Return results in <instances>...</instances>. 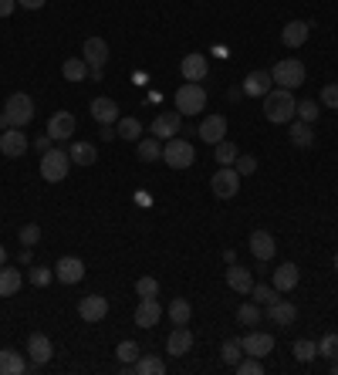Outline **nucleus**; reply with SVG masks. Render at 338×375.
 Wrapping results in <instances>:
<instances>
[{
    "instance_id": "obj_13",
    "label": "nucleus",
    "mask_w": 338,
    "mask_h": 375,
    "mask_svg": "<svg viewBox=\"0 0 338 375\" xmlns=\"http://www.w3.org/2000/svg\"><path fill=\"white\" fill-rule=\"evenodd\" d=\"M81 277H85V260L81 257H61L54 264V281H61V284H78Z\"/></svg>"
},
{
    "instance_id": "obj_4",
    "label": "nucleus",
    "mask_w": 338,
    "mask_h": 375,
    "mask_svg": "<svg viewBox=\"0 0 338 375\" xmlns=\"http://www.w3.org/2000/svg\"><path fill=\"white\" fill-rule=\"evenodd\" d=\"M3 115H7V122L14 125V128H24V125L34 119V99L24 95V92L7 95V101H3Z\"/></svg>"
},
{
    "instance_id": "obj_17",
    "label": "nucleus",
    "mask_w": 338,
    "mask_h": 375,
    "mask_svg": "<svg viewBox=\"0 0 338 375\" xmlns=\"http://www.w3.org/2000/svg\"><path fill=\"white\" fill-rule=\"evenodd\" d=\"M308 38H312V24L308 21H287L281 27V44L285 48H301Z\"/></svg>"
},
{
    "instance_id": "obj_32",
    "label": "nucleus",
    "mask_w": 338,
    "mask_h": 375,
    "mask_svg": "<svg viewBox=\"0 0 338 375\" xmlns=\"http://www.w3.org/2000/svg\"><path fill=\"white\" fill-rule=\"evenodd\" d=\"M115 135L126 139V142H139V139H142V122L132 119V115H122V119L115 122Z\"/></svg>"
},
{
    "instance_id": "obj_55",
    "label": "nucleus",
    "mask_w": 338,
    "mask_h": 375,
    "mask_svg": "<svg viewBox=\"0 0 338 375\" xmlns=\"http://www.w3.org/2000/svg\"><path fill=\"white\" fill-rule=\"evenodd\" d=\"M3 128H10V122H7V115L0 112V132H3Z\"/></svg>"
},
{
    "instance_id": "obj_43",
    "label": "nucleus",
    "mask_w": 338,
    "mask_h": 375,
    "mask_svg": "<svg viewBox=\"0 0 338 375\" xmlns=\"http://www.w3.org/2000/svg\"><path fill=\"white\" fill-rule=\"evenodd\" d=\"M115 355H119V362H122V365H132V362H135V358L142 355V349H139L135 342H129V338H126V342H119Z\"/></svg>"
},
{
    "instance_id": "obj_14",
    "label": "nucleus",
    "mask_w": 338,
    "mask_h": 375,
    "mask_svg": "<svg viewBox=\"0 0 338 375\" xmlns=\"http://www.w3.org/2000/svg\"><path fill=\"white\" fill-rule=\"evenodd\" d=\"M267 318H271L278 328H291L294 322H298V304H294V301L278 298L274 304H267Z\"/></svg>"
},
{
    "instance_id": "obj_19",
    "label": "nucleus",
    "mask_w": 338,
    "mask_h": 375,
    "mask_svg": "<svg viewBox=\"0 0 338 375\" xmlns=\"http://www.w3.org/2000/svg\"><path fill=\"white\" fill-rule=\"evenodd\" d=\"M180 72L186 81H203L210 72V61H207V54H200V51H193V54H186L183 58V65H180Z\"/></svg>"
},
{
    "instance_id": "obj_6",
    "label": "nucleus",
    "mask_w": 338,
    "mask_h": 375,
    "mask_svg": "<svg viewBox=\"0 0 338 375\" xmlns=\"http://www.w3.org/2000/svg\"><path fill=\"white\" fill-rule=\"evenodd\" d=\"M162 162H166L169 169H189V166L196 162V152H193V146H189L186 139H166V146H162Z\"/></svg>"
},
{
    "instance_id": "obj_58",
    "label": "nucleus",
    "mask_w": 338,
    "mask_h": 375,
    "mask_svg": "<svg viewBox=\"0 0 338 375\" xmlns=\"http://www.w3.org/2000/svg\"><path fill=\"white\" fill-rule=\"evenodd\" d=\"M332 264H335V271H338V253H335V257H332Z\"/></svg>"
},
{
    "instance_id": "obj_22",
    "label": "nucleus",
    "mask_w": 338,
    "mask_h": 375,
    "mask_svg": "<svg viewBox=\"0 0 338 375\" xmlns=\"http://www.w3.org/2000/svg\"><path fill=\"white\" fill-rule=\"evenodd\" d=\"M189 349H193V331L186 325H176L169 331V338H166V351H169L173 358H183Z\"/></svg>"
},
{
    "instance_id": "obj_37",
    "label": "nucleus",
    "mask_w": 338,
    "mask_h": 375,
    "mask_svg": "<svg viewBox=\"0 0 338 375\" xmlns=\"http://www.w3.org/2000/svg\"><path fill=\"white\" fill-rule=\"evenodd\" d=\"M240 355H244L240 338H227V342L220 345V358H223V365H237V362H240Z\"/></svg>"
},
{
    "instance_id": "obj_56",
    "label": "nucleus",
    "mask_w": 338,
    "mask_h": 375,
    "mask_svg": "<svg viewBox=\"0 0 338 375\" xmlns=\"http://www.w3.org/2000/svg\"><path fill=\"white\" fill-rule=\"evenodd\" d=\"M7 264V250H3V244H0V267Z\"/></svg>"
},
{
    "instance_id": "obj_40",
    "label": "nucleus",
    "mask_w": 338,
    "mask_h": 375,
    "mask_svg": "<svg viewBox=\"0 0 338 375\" xmlns=\"http://www.w3.org/2000/svg\"><path fill=\"white\" fill-rule=\"evenodd\" d=\"M314 355H318V342H308V338H298V342H294V358H298V362L308 365Z\"/></svg>"
},
{
    "instance_id": "obj_5",
    "label": "nucleus",
    "mask_w": 338,
    "mask_h": 375,
    "mask_svg": "<svg viewBox=\"0 0 338 375\" xmlns=\"http://www.w3.org/2000/svg\"><path fill=\"white\" fill-rule=\"evenodd\" d=\"M71 156H68V149H48L44 156H41V176L48 179V183H61L65 176L71 173Z\"/></svg>"
},
{
    "instance_id": "obj_47",
    "label": "nucleus",
    "mask_w": 338,
    "mask_h": 375,
    "mask_svg": "<svg viewBox=\"0 0 338 375\" xmlns=\"http://www.w3.org/2000/svg\"><path fill=\"white\" fill-rule=\"evenodd\" d=\"M51 281H54V267H34L31 271V284L34 288H48Z\"/></svg>"
},
{
    "instance_id": "obj_20",
    "label": "nucleus",
    "mask_w": 338,
    "mask_h": 375,
    "mask_svg": "<svg viewBox=\"0 0 338 375\" xmlns=\"http://www.w3.org/2000/svg\"><path fill=\"white\" fill-rule=\"evenodd\" d=\"M162 318V304L156 298H142L135 308V328H156Z\"/></svg>"
},
{
    "instance_id": "obj_29",
    "label": "nucleus",
    "mask_w": 338,
    "mask_h": 375,
    "mask_svg": "<svg viewBox=\"0 0 338 375\" xmlns=\"http://www.w3.org/2000/svg\"><path fill=\"white\" fill-rule=\"evenodd\" d=\"M287 135H291V146H298V149H312L314 146V128L308 122H291V128H287Z\"/></svg>"
},
{
    "instance_id": "obj_34",
    "label": "nucleus",
    "mask_w": 338,
    "mask_h": 375,
    "mask_svg": "<svg viewBox=\"0 0 338 375\" xmlns=\"http://www.w3.org/2000/svg\"><path fill=\"white\" fill-rule=\"evenodd\" d=\"M61 75H65V81H85L88 78V61L85 58H68L61 65Z\"/></svg>"
},
{
    "instance_id": "obj_42",
    "label": "nucleus",
    "mask_w": 338,
    "mask_h": 375,
    "mask_svg": "<svg viewBox=\"0 0 338 375\" xmlns=\"http://www.w3.org/2000/svg\"><path fill=\"white\" fill-rule=\"evenodd\" d=\"M318 355H321V358H328V362H338V335L328 331V335L318 342Z\"/></svg>"
},
{
    "instance_id": "obj_2",
    "label": "nucleus",
    "mask_w": 338,
    "mask_h": 375,
    "mask_svg": "<svg viewBox=\"0 0 338 375\" xmlns=\"http://www.w3.org/2000/svg\"><path fill=\"white\" fill-rule=\"evenodd\" d=\"M207 108V92L200 81H186L176 88V112L180 115H200Z\"/></svg>"
},
{
    "instance_id": "obj_44",
    "label": "nucleus",
    "mask_w": 338,
    "mask_h": 375,
    "mask_svg": "<svg viewBox=\"0 0 338 375\" xmlns=\"http://www.w3.org/2000/svg\"><path fill=\"white\" fill-rule=\"evenodd\" d=\"M318 105H321V108H332V112H338V81H328V85L321 88V99H318Z\"/></svg>"
},
{
    "instance_id": "obj_39",
    "label": "nucleus",
    "mask_w": 338,
    "mask_h": 375,
    "mask_svg": "<svg viewBox=\"0 0 338 375\" xmlns=\"http://www.w3.org/2000/svg\"><path fill=\"white\" fill-rule=\"evenodd\" d=\"M251 301H257V304H274V301H278V288H274V284H254V288H251Z\"/></svg>"
},
{
    "instance_id": "obj_8",
    "label": "nucleus",
    "mask_w": 338,
    "mask_h": 375,
    "mask_svg": "<svg viewBox=\"0 0 338 375\" xmlns=\"http://www.w3.org/2000/svg\"><path fill=\"white\" fill-rule=\"evenodd\" d=\"M54 355V345L48 335H41V331H34L31 338H27V358H31V369H41V365H48Z\"/></svg>"
},
{
    "instance_id": "obj_21",
    "label": "nucleus",
    "mask_w": 338,
    "mask_h": 375,
    "mask_svg": "<svg viewBox=\"0 0 338 375\" xmlns=\"http://www.w3.org/2000/svg\"><path fill=\"white\" fill-rule=\"evenodd\" d=\"M88 112H92V119H95V122H102V125H115V122H119V105H115V99H105V95H99V99H92Z\"/></svg>"
},
{
    "instance_id": "obj_50",
    "label": "nucleus",
    "mask_w": 338,
    "mask_h": 375,
    "mask_svg": "<svg viewBox=\"0 0 338 375\" xmlns=\"http://www.w3.org/2000/svg\"><path fill=\"white\" fill-rule=\"evenodd\" d=\"M34 149L41 152V156H44V152H48V149H54V139H51V135H37V142H34Z\"/></svg>"
},
{
    "instance_id": "obj_18",
    "label": "nucleus",
    "mask_w": 338,
    "mask_h": 375,
    "mask_svg": "<svg viewBox=\"0 0 338 375\" xmlns=\"http://www.w3.org/2000/svg\"><path fill=\"white\" fill-rule=\"evenodd\" d=\"M298 281H301V271H298V264H278V271L271 274V284L278 288V294H285V291H294L298 288Z\"/></svg>"
},
{
    "instance_id": "obj_25",
    "label": "nucleus",
    "mask_w": 338,
    "mask_h": 375,
    "mask_svg": "<svg viewBox=\"0 0 338 375\" xmlns=\"http://www.w3.org/2000/svg\"><path fill=\"white\" fill-rule=\"evenodd\" d=\"M81 58L88 61V68H105V61H108V44H105V38H88L85 48H81Z\"/></svg>"
},
{
    "instance_id": "obj_3",
    "label": "nucleus",
    "mask_w": 338,
    "mask_h": 375,
    "mask_svg": "<svg viewBox=\"0 0 338 375\" xmlns=\"http://www.w3.org/2000/svg\"><path fill=\"white\" fill-rule=\"evenodd\" d=\"M271 78L278 81V88L294 92V88H301V85H305V65H301L298 58H281V61L271 68Z\"/></svg>"
},
{
    "instance_id": "obj_12",
    "label": "nucleus",
    "mask_w": 338,
    "mask_h": 375,
    "mask_svg": "<svg viewBox=\"0 0 338 375\" xmlns=\"http://www.w3.org/2000/svg\"><path fill=\"white\" fill-rule=\"evenodd\" d=\"M78 315H81V322L99 325V322H105V315H108V301L102 294H85L78 301Z\"/></svg>"
},
{
    "instance_id": "obj_23",
    "label": "nucleus",
    "mask_w": 338,
    "mask_h": 375,
    "mask_svg": "<svg viewBox=\"0 0 338 375\" xmlns=\"http://www.w3.org/2000/svg\"><path fill=\"white\" fill-rule=\"evenodd\" d=\"M274 88V78H271V72H251V75L244 78V95H251V99H264L267 92Z\"/></svg>"
},
{
    "instance_id": "obj_31",
    "label": "nucleus",
    "mask_w": 338,
    "mask_h": 375,
    "mask_svg": "<svg viewBox=\"0 0 338 375\" xmlns=\"http://www.w3.org/2000/svg\"><path fill=\"white\" fill-rule=\"evenodd\" d=\"M132 372L135 375H162L166 372V362H162L159 355H139V358L132 362Z\"/></svg>"
},
{
    "instance_id": "obj_27",
    "label": "nucleus",
    "mask_w": 338,
    "mask_h": 375,
    "mask_svg": "<svg viewBox=\"0 0 338 375\" xmlns=\"http://www.w3.org/2000/svg\"><path fill=\"white\" fill-rule=\"evenodd\" d=\"M31 365L21 351L14 349H0V375H24Z\"/></svg>"
},
{
    "instance_id": "obj_10",
    "label": "nucleus",
    "mask_w": 338,
    "mask_h": 375,
    "mask_svg": "<svg viewBox=\"0 0 338 375\" xmlns=\"http://www.w3.org/2000/svg\"><path fill=\"white\" fill-rule=\"evenodd\" d=\"M180 125H183V115L176 112V108H166V112H159L156 119H153V125H149V132L156 135V139H173L176 132H180Z\"/></svg>"
},
{
    "instance_id": "obj_35",
    "label": "nucleus",
    "mask_w": 338,
    "mask_h": 375,
    "mask_svg": "<svg viewBox=\"0 0 338 375\" xmlns=\"http://www.w3.org/2000/svg\"><path fill=\"white\" fill-rule=\"evenodd\" d=\"M189 318H193V304L186 298H176L169 301V322L173 325H189Z\"/></svg>"
},
{
    "instance_id": "obj_38",
    "label": "nucleus",
    "mask_w": 338,
    "mask_h": 375,
    "mask_svg": "<svg viewBox=\"0 0 338 375\" xmlns=\"http://www.w3.org/2000/svg\"><path fill=\"white\" fill-rule=\"evenodd\" d=\"M237 156H240V152H237V146H234V142H227V139L213 146V159H217L220 166H234Z\"/></svg>"
},
{
    "instance_id": "obj_49",
    "label": "nucleus",
    "mask_w": 338,
    "mask_h": 375,
    "mask_svg": "<svg viewBox=\"0 0 338 375\" xmlns=\"http://www.w3.org/2000/svg\"><path fill=\"white\" fill-rule=\"evenodd\" d=\"M37 240H41V226H37V224H24V226H21V244H24V247H34Z\"/></svg>"
},
{
    "instance_id": "obj_11",
    "label": "nucleus",
    "mask_w": 338,
    "mask_h": 375,
    "mask_svg": "<svg viewBox=\"0 0 338 375\" xmlns=\"http://www.w3.org/2000/svg\"><path fill=\"white\" fill-rule=\"evenodd\" d=\"M240 345H244V355L267 358V355L274 351V335H267V331H247V335L240 338Z\"/></svg>"
},
{
    "instance_id": "obj_52",
    "label": "nucleus",
    "mask_w": 338,
    "mask_h": 375,
    "mask_svg": "<svg viewBox=\"0 0 338 375\" xmlns=\"http://www.w3.org/2000/svg\"><path fill=\"white\" fill-rule=\"evenodd\" d=\"M48 0H17V7H27V10H41Z\"/></svg>"
},
{
    "instance_id": "obj_41",
    "label": "nucleus",
    "mask_w": 338,
    "mask_h": 375,
    "mask_svg": "<svg viewBox=\"0 0 338 375\" xmlns=\"http://www.w3.org/2000/svg\"><path fill=\"white\" fill-rule=\"evenodd\" d=\"M294 115H298V119H301V122H308L312 125L314 119H318V115H321V105H318V101H298V108H294Z\"/></svg>"
},
{
    "instance_id": "obj_30",
    "label": "nucleus",
    "mask_w": 338,
    "mask_h": 375,
    "mask_svg": "<svg viewBox=\"0 0 338 375\" xmlns=\"http://www.w3.org/2000/svg\"><path fill=\"white\" fill-rule=\"evenodd\" d=\"M68 156H71L75 166H95L99 162V149L92 142H71L68 146Z\"/></svg>"
},
{
    "instance_id": "obj_26",
    "label": "nucleus",
    "mask_w": 338,
    "mask_h": 375,
    "mask_svg": "<svg viewBox=\"0 0 338 375\" xmlns=\"http://www.w3.org/2000/svg\"><path fill=\"white\" fill-rule=\"evenodd\" d=\"M227 288L237 291V294H251V288H254V274H251L247 267H240V264H230V267H227Z\"/></svg>"
},
{
    "instance_id": "obj_15",
    "label": "nucleus",
    "mask_w": 338,
    "mask_h": 375,
    "mask_svg": "<svg viewBox=\"0 0 338 375\" xmlns=\"http://www.w3.org/2000/svg\"><path fill=\"white\" fill-rule=\"evenodd\" d=\"M75 115L71 112H54L51 119H48V135H51L54 142H65V139H71L75 135Z\"/></svg>"
},
{
    "instance_id": "obj_51",
    "label": "nucleus",
    "mask_w": 338,
    "mask_h": 375,
    "mask_svg": "<svg viewBox=\"0 0 338 375\" xmlns=\"http://www.w3.org/2000/svg\"><path fill=\"white\" fill-rule=\"evenodd\" d=\"M17 10V0H0V17H10Z\"/></svg>"
},
{
    "instance_id": "obj_7",
    "label": "nucleus",
    "mask_w": 338,
    "mask_h": 375,
    "mask_svg": "<svg viewBox=\"0 0 338 375\" xmlns=\"http://www.w3.org/2000/svg\"><path fill=\"white\" fill-rule=\"evenodd\" d=\"M210 190H213L217 200H234L237 190H240V173H237L234 166H220L213 173V179H210Z\"/></svg>"
},
{
    "instance_id": "obj_53",
    "label": "nucleus",
    "mask_w": 338,
    "mask_h": 375,
    "mask_svg": "<svg viewBox=\"0 0 338 375\" xmlns=\"http://www.w3.org/2000/svg\"><path fill=\"white\" fill-rule=\"evenodd\" d=\"M99 135H102L105 142H112V139H115V128H112V125H102V128H99Z\"/></svg>"
},
{
    "instance_id": "obj_57",
    "label": "nucleus",
    "mask_w": 338,
    "mask_h": 375,
    "mask_svg": "<svg viewBox=\"0 0 338 375\" xmlns=\"http://www.w3.org/2000/svg\"><path fill=\"white\" fill-rule=\"evenodd\" d=\"M332 375H338V362H332Z\"/></svg>"
},
{
    "instance_id": "obj_24",
    "label": "nucleus",
    "mask_w": 338,
    "mask_h": 375,
    "mask_svg": "<svg viewBox=\"0 0 338 375\" xmlns=\"http://www.w3.org/2000/svg\"><path fill=\"white\" fill-rule=\"evenodd\" d=\"M251 253L257 257L260 264H267L274 253H278V244H274V237L267 233V230H254L251 233Z\"/></svg>"
},
{
    "instance_id": "obj_48",
    "label": "nucleus",
    "mask_w": 338,
    "mask_h": 375,
    "mask_svg": "<svg viewBox=\"0 0 338 375\" xmlns=\"http://www.w3.org/2000/svg\"><path fill=\"white\" fill-rule=\"evenodd\" d=\"M234 169L240 176H254V173H257V159H254V156H237Z\"/></svg>"
},
{
    "instance_id": "obj_54",
    "label": "nucleus",
    "mask_w": 338,
    "mask_h": 375,
    "mask_svg": "<svg viewBox=\"0 0 338 375\" xmlns=\"http://www.w3.org/2000/svg\"><path fill=\"white\" fill-rule=\"evenodd\" d=\"M88 78L92 81H102V68H88Z\"/></svg>"
},
{
    "instance_id": "obj_28",
    "label": "nucleus",
    "mask_w": 338,
    "mask_h": 375,
    "mask_svg": "<svg viewBox=\"0 0 338 375\" xmlns=\"http://www.w3.org/2000/svg\"><path fill=\"white\" fill-rule=\"evenodd\" d=\"M21 284H24V274L17 271V267H0V298H14L17 291H21Z\"/></svg>"
},
{
    "instance_id": "obj_16",
    "label": "nucleus",
    "mask_w": 338,
    "mask_h": 375,
    "mask_svg": "<svg viewBox=\"0 0 338 375\" xmlns=\"http://www.w3.org/2000/svg\"><path fill=\"white\" fill-rule=\"evenodd\" d=\"M196 135L207 142V146H217V142H223V135H227V119L223 115H207L200 128H196Z\"/></svg>"
},
{
    "instance_id": "obj_9",
    "label": "nucleus",
    "mask_w": 338,
    "mask_h": 375,
    "mask_svg": "<svg viewBox=\"0 0 338 375\" xmlns=\"http://www.w3.org/2000/svg\"><path fill=\"white\" fill-rule=\"evenodd\" d=\"M27 146H31V142H27L24 128H14V125H10V128L0 132V152H3L7 159H21L27 152Z\"/></svg>"
},
{
    "instance_id": "obj_36",
    "label": "nucleus",
    "mask_w": 338,
    "mask_h": 375,
    "mask_svg": "<svg viewBox=\"0 0 338 375\" xmlns=\"http://www.w3.org/2000/svg\"><path fill=\"white\" fill-rule=\"evenodd\" d=\"M257 322H260V308H257V301H244V304L237 308V325L251 328V325H257Z\"/></svg>"
},
{
    "instance_id": "obj_45",
    "label": "nucleus",
    "mask_w": 338,
    "mask_h": 375,
    "mask_svg": "<svg viewBox=\"0 0 338 375\" xmlns=\"http://www.w3.org/2000/svg\"><path fill=\"white\" fill-rule=\"evenodd\" d=\"M135 294L139 298H159V281L156 277H139L135 281Z\"/></svg>"
},
{
    "instance_id": "obj_1",
    "label": "nucleus",
    "mask_w": 338,
    "mask_h": 375,
    "mask_svg": "<svg viewBox=\"0 0 338 375\" xmlns=\"http://www.w3.org/2000/svg\"><path fill=\"white\" fill-rule=\"evenodd\" d=\"M294 108H298V101L294 95L287 92V88H271L267 95H264V119L274 125H287L294 119Z\"/></svg>"
},
{
    "instance_id": "obj_46",
    "label": "nucleus",
    "mask_w": 338,
    "mask_h": 375,
    "mask_svg": "<svg viewBox=\"0 0 338 375\" xmlns=\"http://www.w3.org/2000/svg\"><path fill=\"white\" fill-rule=\"evenodd\" d=\"M240 375H264V365H260V358H254V355H247V358H240L234 365Z\"/></svg>"
},
{
    "instance_id": "obj_33",
    "label": "nucleus",
    "mask_w": 338,
    "mask_h": 375,
    "mask_svg": "<svg viewBox=\"0 0 338 375\" xmlns=\"http://www.w3.org/2000/svg\"><path fill=\"white\" fill-rule=\"evenodd\" d=\"M135 146H139V159L142 162H159L162 159V139H156V135H146Z\"/></svg>"
}]
</instances>
